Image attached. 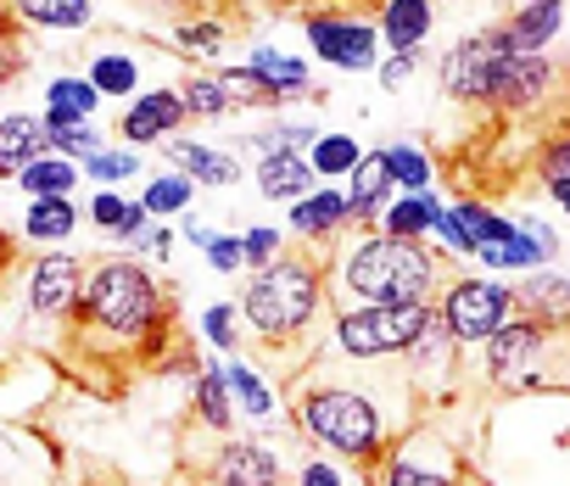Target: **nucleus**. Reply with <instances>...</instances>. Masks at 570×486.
Masks as SVG:
<instances>
[{
  "instance_id": "f257e3e1",
  "label": "nucleus",
  "mask_w": 570,
  "mask_h": 486,
  "mask_svg": "<svg viewBox=\"0 0 570 486\" xmlns=\"http://www.w3.org/2000/svg\"><path fill=\"white\" fill-rule=\"evenodd\" d=\"M292 425L320 453H331V458L370 475L386 458V447L414 425V414L386 408L375 397V386L353 380L347 369H314V375L292 380Z\"/></svg>"
},
{
  "instance_id": "f03ea898",
  "label": "nucleus",
  "mask_w": 570,
  "mask_h": 486,
  "mask_svg": "<svg viewBox=\"0 0 570 486\" xmlns=\"http://www.w3.org/2000/svg\"><path fill=\"white\" fill-rule=\"evenodd\" d=\"M325 280L336 308L347 302H436L448 286V258L425 240H397L386 229H347L325 252Z\"/></svg>"
},
{
  "instance_id": "7ed1b4c3",
  "label": "nucleus",
  "mask_w": 570,
  "mask_h": 486,
  "mask_svg": "<svg viewBox=\"0 0 570 486\" xmlns=\"http://www.w3.org/2000/svg\"><path fill=\"white\" fill-rule=\"evenodd\" d=\"M325 302H331L325 258L308 247H285L268 269H257L240 286V325L268 353H297L325 319Z\"/></svg>"
},
{
  "instance_id": "20e7f679",
  "label": "nucleus",
  "mask_w": 570,
  "mask_h": 486,
  "mask_svg": "<svg viewBox=\"0 0 570 486\" xmlns=\"http://www.w3.org/2000/svg\"><path fill=\"white\" fill-rule=\"evenodd\" d=\"M163 325H168V291L146 264H135V258L90 264L73 330H90L112 347H135V353L157 358L163 353Z\"/></svg>"
},
{
  "instance_id": "39448f33",
  "label": "nucleus",
  "mask_w": 570,
  "mask_h": 486,
  "mask_svg": "<svg viewBox=\"0 0 570 486\" xmlns=\"http://www.w3.org/2000/svg\"><path fill=\"white\" fill-rule=\"evenodd\" d=\"M431 319L436 302H347L331 314V341L342 364H403Z\"/></svg>"
},
{
  "instance_id": "423d86ee",
  "label": "nucleus",
  "mask_w": 570,
  "mask_h": 486,
  "mask_svg": "<svg viewBox=\"0 0 570 486\" xmlns=\"http://www.w3.org/2000/svg\"><path fill=\"white\" fill-rule=\"evenodd\" d=\"M564 330H548L537 319H509L498 336L481 341V364H487V380L498 391H542V386H564L559 369H553V347H559Z\"/></svg>"
},
{
  "instance_id": "0eeeda50",
  "label": "nucleus",
  "mask_w": 570,
  "mask_h": 486,
  "mask_svg": "<svg viewBox=\"0 0 570 486\" xmlns=\"http://www.w3.org/2000/svg\"><path fill=\"white\" fill-rule=\"evenodd\" d=\"M370 486H475V480L464 469V453L436 425H409L370 469Z\"/></svg>"
},
{
  "instance_id": "6e6552de",
  "label": "nucleus",
  "mask_w": 570,
  "mask_h": 486,
  "mask_svg": "<svg viewBox=\"0 0 570 486\" xmlns=\"http://www.w3.org/2000/svg\"><path fill=\"white\" fill-rule=\"evenodd\" d=\"M436 319L459 347H481L514 319V291L492 275H448V286L436 291Z\"/></svg>"
},
{
  "instance_id": "1a4fd4ad",
  "label": "nucleus",
  "mask_w": 570,
  "mask_h": 486,
  "mask_svg": "<svg viewBox=\"0 0 570 486\" xmlns=\"http://www.w3.org/2000/svg\"><path fill=\"white\" fill-rule=\"evenodd\" d=\"M514 57L509 34L503 29H487V34H470L459 40L442 62H436V79L448 90V101H464V107H487V90L498 79V68Z\"/></svg>"
},
{
  "instance_id": "9d476101",
  "label": "nucleus",
  "mask_w": 570,
  "mask_h": 486,
  "mask_svg": "<svg viewBox=\"0 0 570 486\" xmlns=\"http://www.w3.org/2000/svg\"><path fill=\"white\" fill-rule=\"evenodd\" d=\"M308 46H314L320 62H331V68H342V73H370V68H381V57H386L381 29H375L370 18L336 12V7L308 18Z\"/></svg>"
},
{
  "instance_id": "9b49d317",
  "label": "nucleus",
  "mask_w": 570,
  "mask_h": 486,
  "mask_svg": "<svg viewBox=\"0 0 570 486\" xmlns=\"http://www.w3.org/2000/svg\"><path fill=\"white\" fill-rule=\"evenodd\" d=\"M85 275H90V258H79L68 247L40 252L29 264V314L46 325H73L79 297H85Z\"/></svg>"
},
{
  "instance_id": "f8f14e48",
  "label": "nucleus",
  "mask_w": 570,
  "mask_h": 486,
  "mask_svg": "<svg viewBox=\"0 0 570 486\" xmlns=\"http://www.w3.org/2000/svg\"><path fill=\"white\" fill-rule=\"evenodd\" d=\"M553 90H559L553 62L514 51V57L498 68V79H492V90H487V107L503 112V118H531V112H542V107L553 101Z\"/></svg>"
},
{
  "instance_id": "ddd939ff",
  "label": "nucleus",
  "mask_w": 570,
  "mask_h": 486,
  "mask_svg": "<svg viewBox=\"0 0 570 486\" xmlns=\"http://www.w3.org/2000/svg\"><path fill=\"white\" fill-rule=\"evenodd\" d=\"M347 229H353V207H347V190H342V185H320V190H308L303 201L285 207V235H292L297 247L320 252V258L336 247Z\"/></svg>"
},
{
  "instance_id": "4468645a",
  "label": "nucleus",
  "mask_w": 570,
  "mask_h": 486,
  "mask_svg": "<svg viewBox=\"0 0 570 486\" xmlns=\"http://www.w3.org/2000/svg\"><path fill=\"white\" fill-rule=\"evenodd\" d=\"M202 486H279V453L252 436H224L202 464Z\"/></svg>"
},
{
  "instance_id": "2eb2a0df",
  "label": "nucleus",
  "mask_w": 570,
  "mask_h": 486,
  "mask_svg": "<svg viewBox=\"0 0 570 486\" xmlns=\"http://www.w3.org/2000/svg\"><path fill=\"white\" fill-rule=\"evenodd\" d=\"M185 101H179V90L174 85H151V90H140L135 101H129V112L118 118V135H124V146H135V151H146V146H168L174 140V129H185Z\"/></svg>"
},
{
  "instance_id": "dca6fc26",
  "label": "nucleus",
  "mask_w": 570,
  "mask_h": 486,
  "mask_svg": "<svg viewBox=\"0 0 570 486\" xmlns=\"http://www.w3.org/2000/svg\"><path fill=\"white\" fill-rule=\"evenodd\" d=\"M514 314L520 319H537L548 330H570V275L559 269H531V275H514Z\"/></svg>"
},
{
  "instance_id": "f3484780",
  "label": "nucleus",
  "mask_w": 570,
  "mask_h": 486,
  "mask_svg": "<svg viewBox=\"0 0 570 486\" xmlns=\"http://www.w3.org/2000/svg\"><path fill=\"white\" fill-rule=\"evenodd\" d=\"M163 151H168V162H174L196 190H229V185H240V162H235L229 151H218V146H202V140H190V135H174Z\"/></svg>"
},
{
  "instance_id": "a211bd4d",
  "label": "nucleus",
  "mask_w": 570,
  "mask_h": 486,
  "mask_svg": "<svg viewBox=\"0 0 570 486\" xmlns=\"http://www.w3.org/2000/svg\"><path fill=\"white\" fill-rule=\"evenodd\" d=\"M431 0H381L375 7V29H381V46L397 51V57H420L425 40H431Z\"/></svg>"
},
{
  "instance_id": "6ab92c4d",
  "label": "nucleus",
  "mask_w": 570,
  "mask_h": 486,
  "mask_svg": "<svg viewBox=\"0 0 570 486\" xmlns=\"http://www.w3.org/2000/svg\"><path fill=\"white\" fill-rule=\"evenodd\" d=\"M252 179H257L263 201H285V207L303 201L308 190H320V179L308 168V151H268V157H257Z\"/></svg>"
},
{
  "instance_id": "aec40b11",
  "label": "nucleus",
  "mask_w": 570,
  "mask_h": 486,
  "mask_svg": "<svg viewBox=\"0 0 570 486\" xmlns=\"http://www.w3.org/2000/svg\"><path fill=\"white\" fill-rule=\"evenodd\" d=\"M342 190H347V207H353V229H375L397 185H392L386 157H381V151H364V162L347 173V185H342Z\"/></svg>"
},
{
  "instance_id": "412c9836",
  "label": "nucleus",
  "mask_w": 570,
  "mask_h": 486,
  "mask_svg": "<svg viewBox=\"0 0 570 486\" xmlns=\"http://www.w3.org/2000/svg\"><path fill=\"white\" fill-rule=\"evenodd\" d=\"M190 414L213 436H229L235 430V397H229V380H224V358H207L196 369V380H190Z\"/></svg>"
},
{
  "instance_id": "4be33fe9",
  "label": "nucleus",
  "mask_w": 570,
  "mask_h": 486,
  "mask_svg": "<svg viewBox=\"0 0 570 486\" xmlns=\"http://www.w3.org/2000/svg\"><path fill=\"white\" fill-rule=\"evenodd\" d=\"M559 29H564V0H525V7H514L509 23H503L509 46L525 51V57H542L559 40Z\"/></svg>"
},
{
  "instance_id": "5701e85b",
  "label": "nucleus",
  "mask_w": 570,
  "mask_h": 486,
  "mask_svg": "<svg viewBox=\"0 0 570 486\" xmlns=\"http://www.w3.org/2000/svg\"><path fill=\"white\" fill-rule=\"evenodd\" d=\"M46 151H51L46 118H35V112H7V118H0V179L18 185V173L35 157H46Z\"/></svg>"
},
{
  "instance_id": "b1692460",
  "label": "nucleus",
  "mask_w": 570,
  "mask_h": 486,
  "mask_svg": "<svg viewBox=\"0 0 570 486\" xmlns=\"http://www.w3.org/2000/svg\"><path fill=\"white\" fill-rule=\"evenodd\" d=\"M442 207H448V201H442L436 190H403V196L386 201V212H381L375 229H386V235H397V240H431L436 224H442Z\"/></svg>"
},
{
  "instance_id": "393cba45",
  "label": "nucleus",
  "mask_w": 570,
  "mask_h": 486,
  "mask_svg": "<svg viewBox=\"0 0 570 486\" xmlns=\"http://www.w3.org/2000/svg\"><path fill=\"white\" fill-rule=\"evenodd\" d=\"M224 380H229V397H235V414L240 419H252V425H268L274 414H279V391L240 358V353H229L224 358Z\"/></svg>"
},
{
  "instance_id": "a878e982",
  "label": "nucleus",
  "mask_w": 570,
  "mask_h": 486,
  "mask_svg": "<svg viewBox=\"0 0 570 486\" xmlns=\"http://www.w3.org/2000/svg\"><path fill=\"white\" fill-rule=\"evenodd\" d=\"M96 107H101L96 85L85 73H62V79L46 85V112L40 118H46V129H62V123H90Z\"/></svg>"
},
{
  "instance_id": "bb28decb",
  "label": "nucleus",
  "mask_w": 570,
  "mask_h": 486,
  "mask_svg": "<svg viewBox=\"0 0 570 486\" xmlns=\"http://www.w3.org/2000/svg\"><path fill=\"white\" fill-rule=\"evenodd\" d=\"M459 353H464V347L442 330V319H431V325L420 330V341L403 353V369H409L414 386H425L431 375H453V369H459Z\"/></svg>"
},
{
  "instance_id": "cd10ccee",
  "label": "nucleus",
  "mask_w": 570,
  "mask_h": 486,
  "mask_svg": "<svg viewBox=\"0 0 570 486\" xmlns=\"http://www.w3.org/2000/svg\"><path fill=\"white\" fill-rule=\"evenodd\" d=\"M246 62L268 79V90H274L279 101H303V96H314V73H308V62H297V57H285V51H274V46H252Z\"/></svg>"
},
{
  "instance_id": "c85d7f7f",
  "label": "nucleus",
  "mask_w": 570,
  "mask_h": 486,
  "mask_svg": "<svg viewBox=\"0 0 570 486\" xmlns=\"http://www.w3.org/2000/svg\"><path fill=\"white\" fill-rule=\"evenodd\" d=\"M79 229V207L73 196H40L23 212V240H40V247H62V240Z\"/></svg>"
},
{
  "instance_id": "c756f323",
  "label": "nucleus",
  "mask_w": 570,
  "mask_h": 486,
  "mask_svg": "<svg viewBox=\"0 0 570 486\" xmlns=\"http://www.w3.org/2000/svg\"><path fill=\"white\" fill-rule=\"evenodd\" d=\"M85 179V168L73 162V157H57V151H46V157H35L23 173H18V190L29 196V201H40V196H73V185Z\"/></svg>"
},
{
  "instance_id": "7c9ffc66",
  "label": "nucleus",
  "mask_w": 570,
  "mask_h": 486,
  "mask_svg": "<svg viewBox=\"0 0 570 486\" xmlns=\"http://www.w3.org/2000/svg\"><path fill=\"white\" fill-rule=\"evenodd\" d=\"M85 79L96 85L101 101H135V96H140V62L124 57V51H101V57L90 62Z\"/></svg>"
},
{
  "instance_id": "2f4dec72",
  "label": "nucleus",
  "mask_w": 570,
  "mask_h": 486,
  "mask_svg": "<svg viewBox=\"0 0 570 486\" xmlns=\"http://www.w3.org/2000/svg\"><path fill=\"white\" fill-rule=\"evenodd\" d=\"M358 162H364V146H358L353 135H342V129H336V135H325V129H320V140L308 146V168H314V179H320V185L347 179Z\"/></svg>"
},
{
  "instance_id": "473e14b6",
  "label": "nucleus",
  "mask_w": 570,
  "mask_h": 486,
  "mask_svg": "<svg viewBox=\"0 0 570 486\" xmlns=\"http://www.w3.org/2000/svg\"><path fill=\"white\" fill-rule=\"evenodd\" d=\"M140 201H146L151 224H157V218H185V212H190V201H196V185H190L179 168H174V173H146Z\"/></svg>"
},
{
  "instance_id": "72a5a7b5",
  "label": "nucleus",
  "mask_w": 570,
  "mask_h": 486,
  "mask_svg": "<svg viewBox=\"0 0 570 486\" xmlns=\"http://www.w3.org/2000/svg\"><path fill=\"white\" fill-rule=\"evenodd\" d=\"M12 18L35 29H85L90 23V0H7Z\"/></svg>"
},
{
  "instance_id": "f704fd0d",
  "label": "nucleus",
  "mask_w": 570,
  "mask_h": 486,
  "mask_svg": "<svg viewBox=\"0 0 570 486\" xmlns=\"http://www.w3.org/2000/svg\"><path fill=\"white\" fill-rule=\"evenodd\" d=\"M135 173H146V162H140L135 146H101V151L85 162V179H96L101 190H118V185L135 179Z\"/></svg>"
},
{
  "instance_id": "c9c22d12",
  "label": "nucleus",
  "mask_w": 570,
  "mask_h": 486,
  "mask_svg": "<svg viewBox=\"0 0 570 486\" xmlns=\"http://www.w3.org/2000/svg\"><path fill=\"white\" fill-rule=\"evenodd\" d=\"M196 330H202V341L213 347V353H240V302H207L202 308V319H196Z\"/></svg>"
},
{
  "instance_id": "e433bc0d",
  "label": "nucleus",
  "mask_w": 570,
  "mask_h": 486,
  "mask_svg": "<svg viewBox=\"0 0 570 486\" xmlns=\"http://www.w3.org/2000/svg\"><path fill=\"white\" fill-rule=\"evenodd\" d=\"M381 157H386L397 190H431V179H436L431 151H420V146H381Z\"/></svg>"
},
{
  "instance_id": "4c0bfd02",
  "label": "nucleus",
  "mask_w": 570,
  "mask_h": 486,
  "mask_svg": "<svg viewBox=\"0 0 570 486\" xmlns=\"http://www.w3.org/2000/svg\"><path fill=\"white\" fill-rule=\"evenodd\" d=\"M218 79H224V96H229V107H285V101L268 90V79L252 68V62H240V68H224Z\"/></svg>"
},
{
  "instance_id": "58836bf2",
  "label": "nucleus",
  "mask_w": 570,
  "mask_h": 486,
  "mask_svg": "<svg viewBox=\"0 0 570 486\" xmlns=\"http://www.w3.org/2000/svg\"><path fill=\"white\" fill-rule=\"evenodd\" d=\"M179 101H185L190 118H224V112H235L229 96H224V79H218V73H190V79L179 85Z\"/></svg>"
},
{
  "instance_id": "ea45409f",
  "label": "nucleus",
  "mask_w": 570,
  "mask_h": 486,
  "mask_svg": "<svg viewBox=\"0 0 570 486\" xmlns=\"http://www.w3.org/2000/svg\"><path fill=\"white\" fill-rule=\"evenodd\" d=\"M292 240H285V229H274V224H252V229H240V269H268Z\"/></svg>"
},
{
  "instance_id": "a19ab883",
  "label": "nucleus",
  "mask_w": 570,
  "mask_h": 486,
  "mask_svg": "<svg viewBox=\"0 0 570 486\" xmlns=\"http://www.w3.org/2000/svg\"><path fill=\"white\" fill-rule=\"evenodd\" d=\"M46 140H51V151H57V157H73L79 168L107 146V135H101L96 123H62V129H46Z\"/></svg>"
},
{
  "instance_id": "79ce46f5",
  "label": "nucleus",
  "mask_w": 570,
  "mask_h": 486,
  "mask_svg": "<svg viewBox=\"0 0 570 486\" xmlns=\"http://www.w3.org/2000/svg\"><path fill=\"white\" fill-rule=\"evenodd\" d=\"M29 68V46H23V29L0 12V90H12L18 73Z\"/></svg>"
},
{
  "instance_id": "37998d69",
  "label": "nucleus",
  "mask_w": 570,
  "mask_h": 486,
  "mask_svg": "<svg viewBox=\"0 0 570 486\" xmlns=\"http://www.w3.org/2000/svg\"><path fill=\"white\" fill-rule=\"evenodd\" d=\"M174 46L179 51H202V57H218V46H224V23L218 18H190V23H179L174 29Z\"/></svg>"
},
{
  "instance_id": "c03bdc74",
  "label": "nucleus",
  "mask_w": 570,
  "mask_h": 486,
  "mask_svg": "<svg viewBox=\"0 0 570 486\" xmlns=\"http://www.w3.org/2000/svg\"><path fill=\"white\" fill-rule=\"evenodd\" d=\"M297 486H358V480H353V464H342L331 453H314V458H303Z\"/></svg>"
},
{
  "instance_id": "a18cd8bd",
  "label": "nucleus",
  "mask_w": 570,
  "mask_h": 486,
  "mask_svg": "<svg viewBox=\"0 0 570 486\" xmlns=\"http://www.w3.org/2000/svg\"><path fill=\"white\" fill-rule=\"evenodd\" d=\"M537 173H542V185L570 179V135H553V140L537 151Z\"/></svg>"
},
{
  "instance_id": "49530a36",
  "label": "nucleus",
  "mask_w": 570,
  "mask_h": 486,
  "mask_svg": "<svg viewBox=\"0 0 570 486\" xmlns=\"http://www.w3.org/2000/svg\"><path fill=\"white\" fill-rule=\"evenodd\" d=\"M207 269H218V275H240V235H213Z\"/></svg>"
},
{
  "instance_id": "de8ad7c7",
  "label": "nucleus",
  "mask_w": 570,
  "mask_h": 486,
  "mask_svg": "<svg viewBox=\"0 0 570 486\" xmlns=\"http://www.w3.org/2000/svg\"><path fill=\"white\" fill-rule=\"evenodd\" d=\"M414 68H420V57H397V51H386L381 68H375V79H381V90H403V85L414 79Z\"/></svg>"
},
{
  "instance_id": "09e8293b",
  "label": "nucleus",
  "mask_w": 570,
  "mask_h": 486,
  "mask_svg": "<svg viewBox=\"0 0 570 486\" xmlns=\"http://www.w3.org/2000/svg\"><path fill=\"white\" fill-rule=\"evenodd\" d=\"M520 229L537 240V252H542V264L553 269L559 264V235H553V224H542V218H520Z\"/></svg>"
},
{
  "instance_id": "8fccbe9b",
  "label": "nucleus",
  "mask_w": 570,
  "mask_h": 486,
  "mask_svg": "<svg viewBox=\"0 0 570 486\" xmlns=\"http://www.w3.org/2000/svg\"><path fill=\"white\" fill-rule=\"evenodd\" d=\"M179 235L190 240V247H202V252H207V247H213V235H218V229H207V224H196V218H185V224H179Z\"/></svg>"
},
{
  "instance_id": "3c124183",
  "label": "nucleus",
  "mask_w": 570,
  "mask_h": 486,
  "mask_svg": "<svg viewBox=\"0 0 570 486\" xmlns=\"http://www.w3.org/2000/svg\"><path fill=\"white\" fill-rule=\"evenodd\" d=\"M542 190H548V196H553V207L570 218V179H559V185H542Z\"/></svg>"
},
{
  "instance_id": "603ef678",
  "label": "nucleus",
  "mask_w": 570,
  "mask_h": 486,
  "mask_svg": "<svg viewBox=\"0 0 570 486\" xmlns=\"http://www.w3.org/2000/svg\"><path fill=\"white\" fill-rule=\"evenodd\" d=\"M342 7H381V0H336V12H342Z\"/></svg>"
},
{
  "instance_id": "864d4df0",
  "label": "nucleus",
  "mask_w": 570,
  "mask_h": 486,
  "mask_svg": "<svg viewBox=\"0 0 570 486\" xmlns=\"http://www.w3.org/2000/svg\"><path fill=\"white\" fill-rule=\"evenodd\" d=\"M7 252H12V240H7V235H0V258H7Z\"/></svg>"
},
{
  "instance_id": "5fc2aeb1",
  "label": "nucleus",
  "mask_w": 570,
  "mask_h": 486,
  "mask_svg": "<svg viewBox=\"0 0 570 486\" xmlns=\"http://www.w3.org/2000/svg\"><path fill=\"white\" fill-rule=\"evenodd\" d=\"M514 7H525V0H514Z\"/></svg>"
}]
</instances>
